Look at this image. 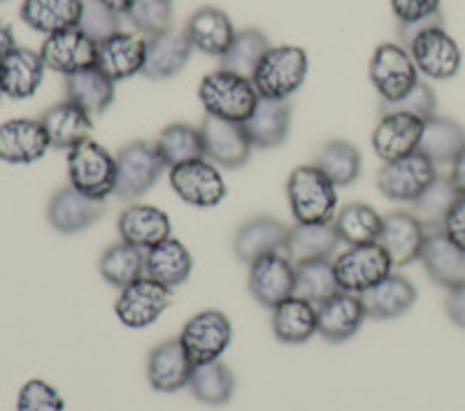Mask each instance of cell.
<instances>
[{"mask_svg": "<svg viewBox=\"0 0 465 411\" xmlns=\"http://www.w3.org/2000/svg\"><path fill=\"white\" fill-rule=\"evenodd\" d=\"M371 82L381 103H396L417 86L419 70L405 47L393 43L380 44L371 61Z\"/></svg>", "mask_w": 465, "mask_h": 411, "instance_id": "9c48e42d", "label": "cell"}, {"mask_svg": "<svg viewBox=\"0 0 465 411\" xmlns=\"http://www.w3.org/2000/svg\"><path fill=\"white\" fill-rule=\"evenodd\" d=\"M105 214V201H95L73 186L56 191L47 207V219L54 230L73 235L94 226Z\"/></svg>", "mask_w": 465, "mask_h": 411, "instance_id": "ffe728a7", "label": "cell"}, {"mask_svg": "<svg viewBox=\"0 0 465 411\" xmlns=\"http://www.w3.org/2000/svg\"><path fill=\"white\" fill-rule=\"evenodd\" d=\"M65 101L74 103L86 114H103L114 101V82L98 65L65 77Z\"/></svg>", "mask_w": 465, "mask_h": 411, "instance_id": "e575fe53", "label": "cell"}, {"mask_svg": "<svg viewBox=\"0 0 465 411\" xmlns=\"http://www.w3.org/2000/svg\"><path fill=\"white\" fill-rule=\"evenodd\" d=\"M442 232L456 247L465 251V195H459V201L450 210L442 223Z\"/></svg>", "mask_w": 465, "mask_h": 411, "instance_id": "816d5d0a", "label": "cell"}, {"mask_svg": "<svg viewBox=\"0 0 465 411\" xmlns=\"http://www.w3.org/2000/svg\"><path fill=\"white\" fill-rule=\"evenodd\" d=\"M189 390L191 396L205 402V405H226L232 397V390H235V377L222 360H212V363H203L193 367Z\"/></svg>", "mask_w": 465, "mask_h": 411, "instance_id": "60d3db41", "label": "cell"}, {"mask_svg": "<svg viewBox=\"0 0 465 411\" xmlns=\"http://www.w3.org/2000/svg\"><path fill=\"white\" fill-rule=\"evenodd\" d=\"M191 272H193V256L177 238L163 240L144 251V277L168 289L174 290L184 284Z\"/></svg>", "mask_w": 465, "mask_h": 411, "instance_id": "83f0119b", "label": "cell"}, {"mask_svg": "<svg viewBox=\"0 0 465 411\" xmlns=\"http://www.w3.org/2000/svg\"><path fill=\"white\" fill-rule=\"evenodd\" d=\"M153 144H156L161 159L165 161L170 170L191 163V161L205 159L201 128H193L189 123H170L159 132Z\"/></svg>", "mask_w": 465, "mask_h": 411, "instance_id": "f35d334b", "label": "cell"}, {"mask_svg": "<svg viewBox=\"0 0 465 411\" xmlns=\"http://www.w3.org/2000/svg\"><path fill=\"white\" fill-rule=\"evenodd\" d=\"M423 122L412 114L391 112L381 114L380 123L372 131V149L384 163L407 156V153L419 152L421 142Z\"/></svg>", "mask_w": 465, "mask_h": 411, "instance_id": "44dd1931", "label": "cell"}, {"mask_svg": "<svg viewBox=\"0 0 465 411\" xmlns=\"http://www.w3.org/2000/svg\"><path fill=\"white\" fill-rule=\"evenodd\" d=\"M193 367L196 365L189 358L186 348L182 347L180 338L165 339L159 347H153L149 354L147 379L152 388L159 393H177L182 388H189Z\"/></svg>", "mask_w": 465, "mask_h": 411, "instance_id": "ac0fdd59", "label": "cell"}, {"mask_svg": "<svg viewBox=\"0 0 465 411\" xmlns=\"http://www.w3.org/2000/svg\"><path fill=\"white\" fill-rule=\"evenodd\" d=\"M414 300H417L414 284L407 277L396 272H391L386 279H381L380 284L372 286L371 290H365L363 296H361L365 314L371 318H380V321L405 314L414 305Z\"/></svg>", "mask_w": 465, "mask_h": 411, "instance_id": "1f68e13d", "label": "cell"}, {"mask_svg": "<svg viewBox=\"0 0 465 411\" xmlns=\"http://www.w3.org/2000/svg\"><path fill=\"white\" fill-rule=\"evenodd\" d=\"M16 47V40H15V31L12 26H7L5 22H0V61Z\"/></svg>", "mask_w": 465, "mask_h": 411, "instance_id": "11a10c76", "label": "cell"}, {"mask_svg": "<svg viewBox=\"0 0 465 411\" xmlns=\"http://www.w3.org/2000/svg\"><path fill=\"white\" fill-rule=\"evenodd\" d=\"M68 180L80 193L105 201L114 195L116 159L103 144L86 140L68 152Z\"/></svg>", "mask_w": 465, "mask_h": 411, "instance_id": "277c9868", "label": "cell"}, {"mask_svg": "<svg viewBox=\"0 0 465 411\" xmlns=\"http://www.w3.org/2000/svg\"><path fill=\"white\" fill-rule=\"evenodd\" d=\"M0 3H5V0H0Z\"/></svg>", "mask_w": 465, "mask_h": 411, "instance_id": "680465c9", "label": "cell"}, {"mask_svg": "<svg viewBox=\"0 0 465 411\" xmlns=\"http://www.w3.org/2000/svg\"><path fill=\"white\" fill-rule=\"evenodd\" d=\"M103 3H105L107 7H112V10L114 12H119V15H126L128 10H131V5H133V0H103Z\"/></svg>", "mask_w": 465, "mask_h": 411, "instance_id": "9f6ffc18", "label": "cell"}, {"mask_svg": "<svg viewBox=\"0 0 465 411\" xmlns=\"http://www.w3.org/2000/svg\"><path fill=\"white\" fill-rule=\"evenodd\" d=\"M426 235H429V230L423 228V223L414 217L412 211L398 210L389 211L384 217L377 242L389 253L393 268H405V265L419 260Z\"/></svg>", "mask_w": 465, "mask_h": 411, "instance_id": "9a60e30c", "label": "cell"}, {"mask_svg": "<svg viewBox=\"0 0 465 411\" xmlns=\"http://www.w3.org/2000/svg\"><path fill=\"white\" fill-rule=\"evenodd\" d=\"M184 33L193 49H201L203 54L217 58H222L228 52L232 37H235V28H232L226 12L210 5L201 7L189 16Z\"/></svg>", "mask_w": 465, "mask_h": 411, "instance_id": "f546056e", "label": "cell"}, {"mask_svg": "<svg viewBox=\"0 0 465 411\" xmlns=\"http://www.w3.org/2000/svg\"><path fill=\"white\" fill-rule=\"evenodd\" d=\"M361 152L354 144L344 142V140H331L322 147L317 156V168L326 174L328 180L333 181L338 189L351 186L361 174Z\"/></svg>", "mask_w": 465, "mask_h": 411, "instance_id": "b9f144b4", "label": "cell"}, {"mask_svg": "<svg viewBox=\"0 0 465 411\" xmlns=\"http://www.w3.org/2000/svg\"><path fill=\"white\" fill-rule=\"evenodd\" d=\"M249 290L259 305L275 309L284 300L293 298L296 290V263L286 253H268L249 263Z\"/></svg>", "mask_w": 465, "mask_h": 411, "instance_id": "4fadbf2b", "label": "cell"}, {"mask_svg": "<svg viewBox=\"0 0 465 411\" xmlns=\"http://www.w3.org/2000/svg\"><path fill=\"white\" fill-rule=\"evenodd\" d=\"M144 37H159L173 31V0H133L131 10L124 15Z\"/></svg>", "mask_w": 465, "mask_h": 411, "instance_id": "bcb514c9", "label": "cell"}, {"mask_svg": "<svg viewBox=\"0 0 465 411\" xmlns=\"http://www.w3.org/2000/svg\"><path fill=\"white\" fill-rule=\"evenodd\" d=\"M368 318L361 296L338 290L335 296L317 305V335L326 342H347L361 330L363 321Z\"/></svg>", "mask_w": 465, "mask_h": 411, "instance_id": "e0dca14e", "label": "cell"}, {"mask_svg": "<svg viewBox=\"0 0 465 411\" xmlns=\"http://www.w3.org/2000/svg\"><path fill=\"white\" fill-rule=\"evenodd\" d=\"M101 274L110 286L126 289L128 284L144 277V251L126 242L112 244L103 253Z\"/></svg>", "mask_w": 465, "mask_h": 411, "instance_id": "ee69618b", "label": "cell"}, {"mask_svg": "<svg viewBox=\"0 0 465 411\" xmlns=\"http://www.w3.org/2000/svg\"><path fill=\"white\" fill-rule=\"evenodd\" d=\"M381 114H391V112H402V114H412L421 122L435 116L438 110V98H435V91L430 89L426 82H417L412 91L407 95H402L401 101L396 103H381Z\"/></svg>", "mask_w": 465, "mask_h": 411, "instance_id": "681fc988", "label": "cell"}, {"mask_svg": "<svg viewBox=\"0 0 465 411\" xmlns=\"http://www.w3.org/2000/svg\"><path fill=\"white\" fill-rule=\"evenodd\" d=\"M3 95L5 93H3V84H0V101H3Z\"/></svg>", "mask_w": 465, "mask_h": 411, "instance_id": "6f0895ef", "label": "cell"}, {"mask_svg": "<svg viewBox=\"0 0 465 411\" xmlns=\"http://www.w3.org/2000/svg\"><path fill=\"white\" fill-rule=\"evenodd\" d=\"M333 269L340 290L363 296L393 272V263L380 242H371L344 249L333 259Z\"/></svg>", "mask_w": 465, "mask_h": 411, "instance_id": "8992f818", "label": "cell"}, {"mask_svg": "<svg viewBox=\"0 0 465 411\" xmlns=\"http://www.w3.org/2000/svg\"><path fill=\"white\" fill-rule=\"evenodd\" d=\"M340 238L331 223H296L289 228L284 253L291 263L305 260H331L338 249Z\"/></svg>", "mask_w": 465, "mask_h": 411, "instance_id": "d6a6232c", "label": "cell"}, {"mask_svg": "<svg viewBox=\"0 0 465 411\" xmlns=\"http://www.w3.org/2000/svg\"><path fill=\"white\" fill-rule=\"evenodd\" d=\"M465 147V128L454 119L447 116H430L423 122L421 142H419V152L426 159L438 163H451L459 156L460 149Z\"/></svg>", "mask_w": 465, "mask_h": 411, "instance_id": "8d00e7d4", "label": "cell"}, {"mask_svg": "<svg viewBox=\"0 0 465 411\" xmlns=\"http://www.w3.org/2000/svg\"><path fill=\"white\" fill-rule=\"evenodd\" d=\"M144 56H147V40L131 33H116L110 40L98 44L95 65L110 77L112 82H124L143 73Z\"/></svg>", "mask_w": 465, "mask_h": 411, "instance_id": "d4e9b609", "label": "cell"}, {"mask_svg": "<svg viewBox=\"0 0 465 411\" xmlns=\"http://www.w3.org/2000/svg\"><path fill=\"white\" fill-rule=\"evenodd\" d=\"M198 98L205 107L207 116H217L223 122L244 123L259 103V91L254 82L228 70L205 74L198 86Z\"/></svg>", "mask_w": 465, "mask_h": 411, "instance_id": "7a4b0ae2", "label": "cell"}, {"mask_svg": "<svg viewBox=\"0 0 465 411\" xmlns=\"http://www.w3.org/2000/svg\"><path fill=\"white\" fill-rule=\"evenodd\" d=\"M45 65L43 56L33 49L15 47L0 61V84L3 93L12 101H26L35 91L40 89L45 80Z\"/></svg>", "mask_w": 465, "mask_h": 411, "instance_id": "cb8c5ba5", "label": "cell"}, {"mask_svg": "<svg viewBox=\"0 0 465 411\" xmlns=\"http://www.w3.org/2000/svg\"><path fill=\"white\" fill-rule=\"evenodd\" d=\"M205 159L226 170H238L252 156V142L242 123L223 122L217 116H205L201 123Z\"/></svg>", "mask_w": 465, "mask_h": 411, "instance_id": "5bb4252c", "label": "cell"}, {"mask_svg": "<svg viewBox=\"0 0 465 411\" xmlns=\"http://www.w3.org/2000/svg\"><path fill=\"white\" fill-rule=\"evenodd\" d=\"M442 0H391V10L401 24V37L410 43L419 31L440 24Z\"/></svg>", "mask_w": 465, "mask_h": 411, "instance_id": "7dc6e473", "label": "cell"}, {"mask_svg": "<svg viewBox=\"0 0 465 411\" xmlns=\"http://www.w3.org/2000/svg\"><path fill=\"white\" fill-rule=\"evenodd\" d=\"M450 180H451V184H454V189L459 191V195H465V147L460 149L459 156L451 161Z\"/></svg>", "mask_w": 465, "mask_h": 411, "instance_id": "db71d44e", "label": "cell"}, {"mask_svg": "<svg viewBox=\"0 0 465 411\" xmlns=\"http://www.w3.org/2000/svg\"><path fill=\"white\" fill-rule=\"evenodd\" d=\"M456 201H459V191L454 189L450 177L438 174L433 184L412 202V214L423 223L426 230H442L444 219Z\"/></svg>", "mask_w": 465, "mask_h": 411, "instance_id": "7bdbcfd3", "label": "cell"}, {"mask_svg": "<svg viewBox=\"0 0 465 411\" xmlns=\"http://www.w3.org/2000/svg\"><path fill=\"white\" fill-rule=\"evenodd\" d=\"M381 223H384V217L377 214L375 207L365 205V202H349L342 210L335 211L331 226H333L340 242L354 247V244L377 242Z\"/></svg>", "mask_w": 465, "mask_h": 411, "instance_id": "74e56055", "label": "cell"}, {"mask_svg": "<svg viewBox=\"0 0 465 411\" xmlns=\"http://www.w3.org/2000/svg\"><path fill=\"white\" fill-rule=\"evenodd\" d=\"M407 47H410L407 52L412 56L419 73L430 77V80L444 82L459 74L463 54H460V47L456 44L454 37L444 31L442 24L419 31L407 43Z\"/></svg>", "mask_w": 465, "mask_h": 411, "instance_id": "ba28073f", "label": "cell"}, {"mask_svg": "<svg viewBox=\"0 0 465 411\" xmlns=\"http://www.w3.org/2000/svg\"><path fill=\"white\" fill-rule=\"evenodd\" d=\"M289 228L272 217H254L238 228L232 251L242 263H254L268 253H284Z\"/></svg>", "mask_w": 465, "mask_h": 411, "instance_id": "484cf974", "label": "cell"}, {"mask_svg": "<svg viewBox=\"0 0 465 411\" xmlns=\"http://www.w3.org/2000/svg\"><path fill=\"white\" fill-rule=\"evenodd\" d=\"M340 290L335 279L333 260H305L296 263V290L293 296L310 300L312 305H322Z\"/></svg>", "mask_w": 465, "mask_h": 411, "instance_id": "f6af8a7d", "label": "cell"}, {"mask_svg": "<svg viewBox=\"0 0 465 411\" xmlns=\"http://www.w3.org/2000/svg\"><path fill=\"white\" fill-rule=\"evenodd\" d=\"M435 177H438V170L433 161L426 159L421 152H414L381 165L377 172V189L389 201L412 205L419 195L433 184Z\"/></svg>", "mask_w": 465, "mask_h": 411, "instance_id": "52a82bcc", "label": "cell"}, {"mask_svg": "<svg viewBox=\"0 0 465 411\" xmlns=\"http://www.w3.org/2000/svg\"><path fill=\"white\" fill-rule=\"evenodd\" d=\"M231 338L232 326L226 314L217 309H205L186 321L180 342L186 348L189 358L193 360V365H203L219 360V356L231 344Z\"/></svg>", "mask_w": 465, "mask_h": 411, "instance_id": "7c38bea8", "label": "cell"}, {"mask_svg": "<svg viewBox=\"0 0 465 411\" xmlns=\"http://www.w3.org/2000/svg\"><path fill=\"white\" fill-rule=\"evenodd\" d=\"M170 305H173V289L149 277H140L138 281L122 289L114 302V311L124 326L140 330L159 321Z\"/></svg>", "mask_w": 465, "mask_h": 411, "instance_id": "30bf717a", "label": "cell"}, {"mask_svg": "<svg viewBox=\"0 0 465 411\" xmlns=\"http://www.w3.org/2000/svg\"><path fill=\"white\" fill-rule=\"evenodd\" d=\"M193 54V44L186 33L170 31L165 35L147 40V56H144L143 74L147 80H170L186 68Z\"/></svg>", "mask_w": 465, "mask_h": 411, "instance_id": "4316f807", "label": "cell"}, {"mask_svg": "<svg viewBox=\"0 0 465 411\" xmlns=\"http://www.w3.org/2000/svg\"><path fill=\"white\" fill-rule=\"evenodd\" d=\"M307 70H310V58H307L305 49L291 47V44L270 47L252 82L261 98L289 101L291 95L305 84Z\"/></svg>", "mask_w": 465, "mask_h": 411, "instance_id": "3957f363", "label": "cell"}, {"mask_svg": "<svg viewBox=\"0 0 465 411\" xmlns=\"http://www.w3.org/2000/svg\"><path fill=\"white\" fill-rule=\"evenodd\" d=\"M116 230H119L122 242L133 244V247L143 249V251L173 238V226H170L168 214L153 205L126 207L119 214Z\"/></svg>", "mask_w": 465, "mask_h": 411, "instance_id": "603a6c76", "label": "cell"}, {"mask_svg": "<svg viewBox=\"0 0 465 411\" xmlns=\"http://www.w3.org/2000/svg\"><path fill=\"white\" fill-rule=\"evenodd\" d=\"M170 186L180 195V201L198 210L222 205L228 193L222 172L207 159L191 161L170 170Z\"/></svg>", "mask_w": 465, "mask_h": 411, "instance_id": "8fae6325", "label": "cell"}, {"mask_svg": "<svg viewBox=\"0 0 465 411\" xmlns=\"http://www.w3.org/2000/svg\"><path fill=\"white\" fill-rule=\"evenodd\" d=\"M268 52V35L261 33L259 28H244V31L235 33L231 47H228V52L219 61H222V70H228V73L252 80L256 68H259L261 61H263V56Z\"/></svg>", "mask_w": 465, "mask_h": 411, "instance_id": "ab89813d", "label": "cell"}, {"mask_svg": "<svg viewBox=\"0 0 465 411\" xmlns=\"http://www.w3.org/2000/svg\"><path fill=\"white\" fill-rule=\"evenodd\" d=\"M49 147L52 144L40 119H10L0 123V161L5 163H35Z\"/></svg>", "mask_w": 465, "mask_h": 411, "instance_id": "d6986e66", "label": "cell"}, {"mask_svg": "<svg viewBox=\"0 0 465 411\" xmlns=\"http://www.w3.org/2000/svg\"><path fill=\"white\" fill-rule=\"evenodd\" d=\"M286 198L296 223H331L338 211V186L317 165H301L289 174Z\"/></svg>", "mask_w": 465, "mask_h": 411, "instance_id": "6da1fadb", "label": "cell"}, {"mask_svg": "<svg viewBox=\"0 0 465 411\" xmlns=\"http://www.w3.org/2000/svg\"><path fill=\"white\" fill-rule=\"evenodd\" d=\"M419 260L430 279L442 289L450 290L465 284V251L456 247L442 230H429Z\"/></svg>", "mask_w": 465, "mask_h": 411, "instance_id": "7402d4cb", "label": "cell"}, {"mask_svg": "<svg viewBox=\"0 0 465 411\" xmlns=\"http://www.w3.org/2000/svg\"><path fill=\"white\" fill-rule=\"evenodd\" d=\"M45 65L54 73L74 74L80 70L94 68L98 58V44L86 37L80 28H68V31L47 35L40 49Z\"/></svg>", "mask_w": 465, "mask_h": 411, "instance_id": "2e32d148", "label": "cell"}, {"mask_svg": "<svg viewBox=\"0 0 465 411\" xmlns=\"http://www.w3.org/2000/svg\"><path fill=\"white\" fill-rule=\"evenodd\" d=\"M444 309H447L451 321L465 330V284L456 286V289H450L447 300H444Z\"/></svg>", "mask_w": 465, "mask_h": 411, "instance_id": "f5cc1de1", "label": "cell"}, {"mask_svg": "<svg viewBox=\"0 0 465 411\" xmlns=\"http://www.w3.org/2000/svg\"><path fill=\"white\" fill-rule=\"evenodd\" d=\"M16 411H65V402L54 386L43 379H31L16 397Z\"/></svg>", "mask_w": 465, "mask_h": 411, "instance_id": "f907efd6", "label": "cell"}, {"mask_svg": "<svg viewBox=\"0 0 465 411\" xmlns=\"http://www.w3.org/2000/svg\"><path fill=\"white\" fill-rule=\"evenodd\" d=\"M168 168L161 159L156 144L147 140L131 142L116 153V186L114 195L122 201H138L153 189L161 180L163 170Z\"/></svg>", "mask_w": 465, "mask_h": 411, "instance_id": "5b68a950", "label": "cell"}, {"mask_svg": "<svg viewBox=\"0 0 465 411\" xmlns=\"http://www.w3.org/2000/svg\"><path fill=\"white\" fill-rule=\"evenodd\" d=\"M77 28L86 37H91L95 44H101L116 33H122V15L107 7L103 0H82V15Z\"/></svg>", "mask_w": 465, "mask_h": 411, "instance_id": "c3c4849f", "label": "cell"}, {"mask_svg": "<svg viewBox=\"0 0 465 411\" xmlns=\"http://www.w3.org/2000/svg\"><path fill=\"white\" fill-rule=\"evenodd\" d=\"M272 332L284 344H305L317 335V305L293 296L272 309Z\"/></svg>", "mask_w": 465, "mask_h": 411, "instance_id": "d590c367", "label": "cell"}, {"mask_svg": "<svg viewBox=\"0 0 465 411\" xmlns=\"http://www.w3.org/2000/svg\"><path fill=\"white\" fill-rule=\"evenodd\" d=\"M40 123L47 131L49 144L56 149H65V152L91 140V131H94L91 114H86L82 107L70 101L56 103L54 107H49L40 116Z\"/></svg>", "mask_w": 465, "mask_h": 411, "instance_id": "f1b7e54d", "label": "cell"}, {"mask_svg": "<svg viewBox=\"0 0 465 411\" xmlns=\"http://www.w3.org/2000/svg\"><path fill=\"white\" fill-rule=\"evenodd\" d=\"M247 131L252 147L272 149L280 147L289 135L291 126V105L289 101H270V98H259L254 112L247 122L242 123Z\"/></svg>", "mask_w": 465, "mask_h": 411, "instance_id": "4dcf8cb0", "label": "cell"}, {"mask_svg": "<svg viewBox=\"0 0 465 411\" xmlns=\"http://www.w3.org/2000/svg\"><path fill=\"white\" fill-rule=\"evenodd\" d=\"M22 22L45 35L77 28L82 15V0H24Z\"/></svg>", "mask_w": 465, "mask_h": 411, "instance_id": "836d02e7", "label": "cell"}]
</instances>
